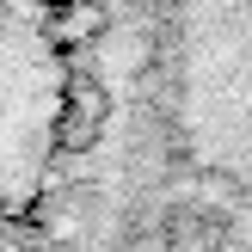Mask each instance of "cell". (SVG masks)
Wrapping results in <instances>:
<instances>
[{"label": "cell", "mask_w": 252, "mask_h": 252, "mask_svg": "<svg viewBox=\"0 0 252 252\" xmlns=\"http://www.w3.org/2000/svg\"><path fill=\"white\" fill-rule=\"evenodd\" d=\"M105 117H111V93H105V80H93V74H74V80H68V93H62L56 142L80 154V148H93V142H98Z\"/></svg>", "instance_id": "obj_1"}, {"label": "cell", "mask_w": 252, "mask_h": 252, "mask_svg": "<svg viewBox=\"0 0 252 252\" xmlns=\"http://www.w3.org/2000/svg\"><path fill=\"white\" fill-rule=\"evenodd\" d=\"M56 31L62 37H98L105 31V6H98V0H74L68 19H56Z\"/></svg>", "instance_id": "obj_2"}]
</instances>
